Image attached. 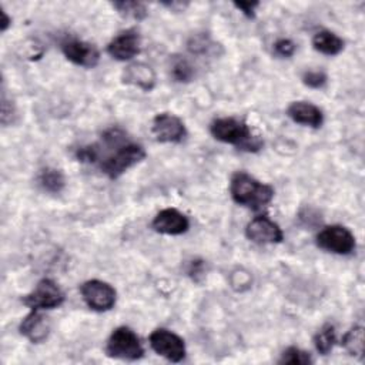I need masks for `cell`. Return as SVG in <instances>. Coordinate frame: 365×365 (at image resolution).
I'll return each instance as SVG.
<instances>
[{"instance_id": "obj_29", "label": "cell", "mask_w": 365, "mask_h": 365, "mask_svg": "<svg viewBox=\"0 0 365 365\" xmlns=\"http://www.w3.org/2000/svg\"><path fill=\"white\" fill-rule=\"evenodd\" d=\"M1 17H3V20H1V31H6L7 27H9L10 23H11V19L6 14V11H1Z\"/></svg>"}, {"instance_id": "obj_7", "label": "cell", "mask_w": 365, "mask_h": 365, "mask_svg": "<svg viewBox=\"0 0 365 365\" xmlns=\"http://www.w3.org/2000/svg\"><path fill=\"white\" fill-rule=\"evenodd\" d=\"M80 292L83 295L84 302L94 311L98 312H104L108 311L114 307L115 304V289L104 281L100 279H88L86 281L81 288Z\"/></svg>"}, {"instance_id": "obj_6", "label": "cell", "mask_w": 365, "mask_h": 365, "mask_svg": "<svg viewBox=\"0 0 365 365\" xmlns=\"http://www.w3.org/2000/svg\"><path fill=\"white\" fill-rule=\"evenodd\" d=\"M21 301L31 309H51L64 302V292L53 279L44 278Z\"/></svg>"}, {"instance_id": "obj_20", "label": "cell", "mask_w": 365, "mask_h": 365, "mask_svg": "<svg viewBox=\"0 0 365 365\" xmlns=\"http://www.w3.org/2000/svg\"><path fill=\"white\" fill-rule=\"evenodd\" d=\"M342 346L352 356L362 358L364 354V328L354 327L342 336Z\"/></svg>"}, {"instance_id": "obj_19", "label": "cell", "mask_w": 365, "mask_h": 365, "mask_svg": "<svg viewBox=\"0 0 365 365\" xmlns=\"http://www.w3.org/2000/svg\"><path fill=\"white\" fill-rule=\"evenodd\" d=\"M335 342H336V332H335L334 325H331V324L322 325L321 329L314 336L315 349L321 355H328L332 351Z\"/></svg>"}, {"instance_id": "obj_10", "label": "cell", "mask_w": 365, "mask_h": 365, "mask_svg": "<svg viewBox=\"0 0 365 365\" xmlns=\"http://www.w3.org/2000/svg\"><path fill=\"white\" fill-rule=\"evenodd\" d=\"M245 235L257 244H278L284 240L279 225L267 215L254 217L245 227Z\"/></svg>"}, {"instance_id": "obj_4", "label": "cell", "mask_w": 365, "mask_h": 365, "mask_svg": "<svg viewBox=\"0 0 365 365\" xmlns=\"http://www.w3.org/2000/svg\"><path fill=\"white\" fill-rule=\"evenodd\" d=\"M106 354L111 358L134 361L143 356L144 348L137 334L128 327L115 328L106 345Z\"/></svg>"}, {"instance_id": "obj_17", "label": "cell", "mask_w": 365, "mask_h": 365, "mask_svg": "<svg viewBox=\"0 0 365 365\" xmlns=\"http://www.w3.org/2000/svg\"><path fill=\"white\" fill-rule=\"evenodd\" d=\"M312 46L325 56H336L344 50V40L329 30H321L314 36Z\"/></svg>"}, {"instance_id": "obj_25", "label": "cell", "mask_w": 365, "mask_h": 365, "mask_svg": "<svg viewBox=\"0 0 365 365\" xmlns=\"http://www.w3.org/2000/svg\"><path fill=\"white\" fill-rule=\"evenodd\" d=\"M274 51L281 57H291L295 53V44L288 38H279L274 44Z\"/></svg>"}, {"instance_id": "obj_27", "label": "cell", "mask_w": 365, "mask_h": 365, "mask_svg": "<svg viewBox=\"0 0 365 365\" xmlns=\"http://www.w3.org/2000/svg\"><path fill=\"white\" fill-rule=\"evenodd\" d=\"M234 6L240 10V11H242L247 17H254V14H255V9L259 6V3H257V1H240V3H234Z\"/></svg>"}, {"instance_id": "obj_16", "label": "cell", "mask_w": 365, "mask_h": 365, "mask_svg": "<svg viewBox=\"0 0 365 365\" xmlns=\"http://www.w3.org/2000/svg\"><path fill=\"white\" fill-rule=\"evenodd\" d=\"M123 81L144 91H151L155 86V73L148 64L133 63L125 67L123 73Z\"/></svg>"}, {"instance_id": "obj_3", "label": "cell", "mask_w": 365, "mask_h": 365, "mask_svg": "<svg viewBox=\"0 0 365 365\" xmlns=\"http://www.w3.org/2000/svg\"><path fill=\"white\" fill-rule=\"evenodd\" d=\"M145 157V150L143 145L135 143H123L115 147V151L107 155L100 163L101 171L111 180L118 178L128 168L143 161Z\"/></svg>"}, {"instance_id": "obj_15", "label": "cell", "mask_w": 365, "mask_h": 365, "mask_svg": "<svg viewBox=\"0 0 365 365\" xmlns=\"http://www.w3.org/2000/svg\"><path fill=\"white\" fill-rule=\"evenodd\" d=\"M288 117L302 125L318 128L324 123L322 111L308 101H294L287 108Z\"/></svg>"}, {"instance_id": "obj_2", "label": "cell", "mask_w": 365, "mask_h": 365, "mask_svg": "<svg viewBox=\"0 0 365 365\" xmlns=\"http://www.w3.org/2000/svg\"><path fill=\"white\" fill-rule=\"evenodd\" d=\"M230 192L237 204L252 210L265 207L274 198V188L269 184L261 182L244 171H238L231 177Z\"/></svg>"}, {"instance_id": "obj_26", "label": "cell", "mask_w": 365, "mask_h": 365, "mask_svg": "<svg viewBox=\"0 0 365 365\" xmlns=\"http://www.w3.org/2000/svg\"><path fill=\"white\" fill-rule=\"evenodd\" d=\"M16 115V111H14V107L11 103H9L6 100V94L3 93V97H1V123L6 125L9 123H13V117Z\"/></svg>"}, {"instance_id": "obj_5", "label": "cell", "mask_w": 365, "mask_h": 365, "mask_svg": "<svg viewBox=\"0 0 365 365\" xmlns=\"http://www.w3.org/2000/svg\"><path fill=\"white\" fill-rule=\"evenodd\" d=\"M317 245L328 252L348 255L355 250V237L344 225H328L317 234Z\"/></svg>"}, {"instance_id": "obj_14", "label": "cell", "mask_w": 365, "mask_h": 365, "mask_svg": "<svg viewBox=\"0 0 365 365\" xmlns=\"http://www.w3.org/2000/svg\"><path fill=\"white\" fill-rule=\"evenodd\" d=\"M19 329L30 342L40 344L50 334V321L40 312V309H31V312L21 321Z\"/></svg>"}, {"instance_id": "obj_22", "label": "cell", "mask_w": 365, "mask_h": 365, "mask_svg": "<svg viewBox=\"0 0 365 365\" xmlns=\"http://www.w3.org/2000/svg\"><path fill=\"white\" fill-rule=\"evenodd\" d=\"M113 6L124 17H130V19H134V20H141L147 16V9L140 1H115V3H113Z\"/></svg>"}, {"instance_id": "obj_12", "label": "cell", "mask_w": 365, "mask_h": 365, "mask_svg": "<svg viewBox=\"0 0 365 365\" xmlns=\"http://www.w3.org/2000/svg\"><path fill=\"white\" fill-rule=\"evenodd\" d=\"M153 228L160 234L180 235L190 228L188 218L175 208L161 210L153 220Z\"/></svg>"}, {"instance_id": "obj_28", "label": "cell", "mask_w": 365, "mask_h": 365, "mask_svg": "<svg viewBox=\"0 0 365 365\" xmlns=\"http://www.w3.org/2000/svg\"><path fill=\"white\" fill-rule=\"evenodd\" d=\"M202 272V261H192L188 269V274L192 278H197V275H200Z\"/></svg>"}, {"instance_id": "obj_11", "label": "cell", "mask_w": 365, "mask_h": 365, "mask_svg": "<svg viewBox=\"0 0 365 365\" xmlns=\"http://www.w3.org/2000/svg\"><path fill=\"white\" fill-rule=\"evenodd\" d=\"M61 51L67 60L71 63L91 68L97 66L100 60V53L97 47L91 43L78 40V38H67L61 43Z\"/></svg>"}, {"instance_id": "obj_23", "label": "cell", "mask_w": 365, "mask_h": 365, "mask_svg": "<svg viewBox=\"0 0 365 365\" xmlns=\"http://www.w3.org/2000/svg\"><path fill=\"white\" fill-rule=\"evenodd\" d=\"M279 364H292V365H307V364H312V358L309 355V352H305L297 346H289L287 348L279 361Z\"/></svg>"}, {"instance_id": "obj_9", "label": "cell", "mask_w": 365, "mask_h": 365, "mask_svg": "<svg viewBox=\"0 0 365 365\" xmlns=\"http://www.w3.org/2000/svg\"><path fill=\"white\" fill-rule=\"evenodd\" d=\"M151 131L160 143H181L187 135L182 120L171 113L157 114L153 120Z\"/></svg>"}, {"instance_id": "obj_1", "label": "cell", "mask_w": 365, "mask_h": 365, "mask_svg": "<svg viewBox=\"0 0 365 365\" xmlns=\"http://www.w3.org/2000/svg\"><path fill=\"white\" fill-rule=\"evenodd\" d=\"M210 131L215 140L248 153H257L264 145L259 135H255L245 121L235 117L215 118L210 125Z\"/></svg>"}, {"instance_id": "obj_21", "label": "cell", "mask_w": 365, "mask_h": 365, "mask_svg": "<svg viewBox=\"0 0 365 365\" xmlns=\"http://www.w3.org/2000/svg\"><path fill=\"white\" fill-rule=\"evenodd\" d=\"M171 76L175 81L178 83H188L194 77V67L191 63L181 57V56H174L171 58Z\"/></svg>"}, {"instance_id": "obj_18", "label": "cell", "mask_w": 365, "mask_h": 365, "mask_svg": "<svg viewBox=\"0 0 365 365\" xmlns=\"http://www.w3.org/2000/svg\"><path fill=\"white\" fill-rule=\"evenodd\" d=\"M37 182L44 191H48V192H53V194L60 192L66 185V180H64L63 173L57 168H53V167L43 168L37 175Z\"/></svg>"}, {"instance_id": "obj_8", "label": "cell", "mask_w": 365, "mask_h": 365, "mask_svg": "<svg viewBox=\"0 0 365 365\" xmlns=\"http://www.w3.org/2000/svg\"><path fill=\"white\" fill-rule=\"evenodd\" d=\"M151 348L171 362H180L185 358V344L177 334L158 328L150 334Z\"/></svg>"}, {"instance_id": "obj_24", "label": "cell", "mask_w": 365, "mask_h": 365, "mask_svg": "<svg viewBox=\"0 0 365 365\" xmlns=\"http://www.w3.org/2000/svg\"><path fill=\"white\" fill-rule=\"evenodd\" d=\"M328 77L324 71L319 70H311V71H305L302 74V83L311 88H321L325 86Z\"/></svg>"}, {"instance_id": "obj_13", "label": "cell", "mask_w": 365, "mask_h": 365, "mask_svg": "<svg viewBox=\"0 0 365 365\" xmlns=\"http://www.w3.org/2000/svg\"><path fill=\"white\" fill-rule=\"evenodd\" d=\"M107 53L120 61L131 60L140 53V36L134 30H125L117 34L107 46Z\"/></svg>"}]
</instances>
